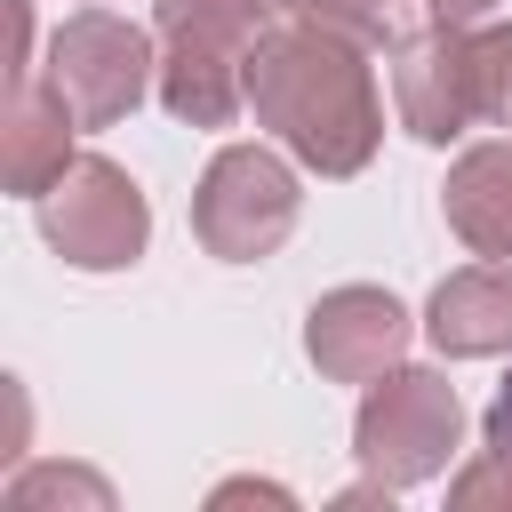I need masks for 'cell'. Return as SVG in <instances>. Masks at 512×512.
Instances as JSON below:
<instances>
[{
    "label": "cell",
    "instance_id": "1",
    "mask_svg": "<svg viewBox=\"0 0 512 512\" xmlns=\"http://www.w3.org/2000/svg\"><path fill=\"white\" fill-rule=\"evenodd\" d=\"M368 56L376 48L272 8V24L248 48V104H256L264 128H280V144L296 160H312L320 176H352L384 136V104H376Z\"/></svg>",
    "mask_w": 512,
    "mask_h": 512
},
{
    "label": "cell",
    "instance_id": "2",
    "mask_svg": "<svg viewBox=\"0 0 512 512\" xmlns=\"http://www.w3.org/2000/svg\"><path fill=\"white\" fill-rule=\"evenodd\" d=\"M392 96L424 144H448L472 120H512V24H432L392 40Z\"/></svg>",
    "mask_w": 512,
    "mask_h": 512
},
{
    "label": "cell",
    "instance_id": "3",
    "mask_svg": "<svg viewBox=\"0 0 512 512\" xmlns=\"http://www.w3.org/2000/svg\"><path fill=\"white\" fill-rule=\"evenodd\" d=\"M280 0H152V24L168 40L160 104L192 128H224L248 104V48L272 24Z\"/></svg>",
    "mask_w": 512,
    "mask_h": 512
},
{
    "label": "cell",
    "instance_id": "4",
    "mask_svg": "<svg viewBox=\"0 0 512 512\" xmlns=\"http://www.w3.org/2000/svg\"><path fill=\"white\" fill-rule=\"evenodd\" d=\"M288 224H296V176H288V160H272L264 144H224L208 160L200 192H192V232L216 256L248 264V256H272L288 240Z\"/></svg>",
    "mask_w": 512,
    "mask_h": 512
},
{
    "label": "cell",
    "instance_id": "5",
    "mask_svg": "<svg viewBox=\"0 0 512 512\" xmlns=\"http://www.w3.org/2000/svg\"><path fill=\"white\" fill-rule=\"evenodd\" d=\"M48 80H56L64 104L80 112V128H104V120L136 112V96L152 88V40H144L128 16H112V8H80V16H64V32H56Z\"/></svg>",
    "mask_w": 512,
    "mask_h": 512
},
{
    "label": "cell",
    "instance_id": "6",
    "mask_svg": "<svg viewBox=\"0 0 512 512\" xmlns=\"http://www.w3.org/2000/svg\"><path fill=\"white\" fill-rule=\"evenodd\" d=\"M40 224H48V240L72 256V264H88V272H112V264H128L136 248H144V192L112 168V160H72L48 192H40Z\"/></svg>",
    "mask_w": 512,
    "mask_h": 512
},
{
    "label": "cell",
    "instance_id": "7",
    "mask_svg": "<svg viewBox=\"0 0 512 512\" xmlns=\"http://www.w3.org/2000/svg\"><path fill=\"white\" fill-rule=\"evenodd\" d=\"M456 424H464L456 392H448L432 368H400V376H384V384L360 400V456L400 488V480L440 472V456L456 448Z\"/></svg>",
    "mask_w": 512,
    "mask_h": 512
},
{
    "label": "cell",
    "instance_id": "8",
    "mask_svg": "<svg viewBox=\"0 0 512 512\" xmlns=\"http://www.w3.org/2000/svg\"><path fill=\"white\" fill-rule=\"evenodd\" d=\"M408 344V312L384 296V288H336L320 312H312V360L344 384L360 376H384Z\"/></svg>",
    "mask_w": 512,
    "mask_h": 512
},
{
    "label": "cell",
    "instance_id": "9",
    "mask_svg": "<svg viewBox=\"0 0 512 512\" xmlns=\"http://www.w3.org/2000/svg\"><path fill=\"white\" fill-rule=\"evenodd\" d=\"M72 128H80V112L64 104V88H56V80L40 88L32 72H16V80H8V184L40 200V192L72 168V160H64Z\"/></svg>",
    "mask_w": 512,
    "mask_h": 512
},
{
    "label": "cell",
    "instance_id": "10",
    "mask_svg": "<svg viewBox=\"0 0 512 512\" xmlns=\"http://www.w3.org/2000/svg\"><path fill=\"white\" fill-rule=\"evenodd\" d=\"M432 344L440 352H504L512 344V264H464L432 296Z\"/></svg>",
    "mask_w": 512,
    "mask_h": 512
},
{
    "label": "cell",
    "instance_id": "11",
    "mask_svg": "<svg viewBox=\"0 0 512 512\" xmlns=\"http://www.w3.org/2000/svg\"><path fill=\"white\" fill-rule=\"evenodd\" d=\"M448 224L472 256H512V144H472L448 168Z\"/></svg>",
    "mask_w": 512,
    "mask_h": 512
},
{
    "label": "cell",
    "instance_id": "12",
    "mask_svg": "<svg viewBox=\"0 0 512 512\" xmlns=\"http://www.w3.org/2000/svg\"><path fill=\"white\" fill-rule=\"evenodd\" d=\"M288 16H304V24H328V32H344V40H360V48H392V24H384V8L376 0H280Z\"/></svg>",
    "mask_w": 512,
    "mask_h": 512
},
{
    "label": "cell",
    "instance_id": "13",
    "mask_svg": "<svg viewBox=\"0 0 512 512\" xmlns=\"http://www.w3.org/2000/svg\"><path fill=\"white\" fill-rule=\"evenodd\" d=\"M432 8V24H472V16H488L496 0H424Z\"/></svg>",
    "mask_w": 512,
    "mask_h": 512
},
{
    "label": "cell",
    "instance_id": "14",
    "mask_svg": "<svg viewBox=\"0 0 512 512\" xmlns=\"http://www.w3.org/2000/svg\"><path fill=\"white\" fill-rule=\"evenodd\" d=\"M488 440H496V448H512V384H504V392H496V408H488Z\"/></svg>",
    "mask_w": 512,
    "mask_h": 512
}]
</instances>
